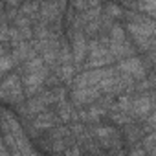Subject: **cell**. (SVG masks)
<instances>
[{
  "mask_svg": "<svg viewBox=\"0 0 156 156\" xmlns=\"http://www.w3.org/2000/svg\"><path fill=\"white\" fill-rule=\"evenodd\" d=\"M2 98L6 101H20L22 99V87H20V81H19V77L17 75H9L4 79L2 83Z\"/></svg>",
  "mask_w": 156,
  "mask_h": 156,
  "instance_id": "1",
  "label": "cell"
},
{
  "mask_svg": "<svg viewBox=\"0 0 156 156\" xmlns=\"http://www.w3.org/2000/svg\"><path fill=\"white\" fill-rule=\"evenodd\" d=\"M110 70H94V72H85L75 79V88H85V87H96L99 85L107 75H110Z\"/></svg>",
  "mask_w": 156,
  "mask_h": 156,
  "instance_id": "2",
  "label": "cell"
},
{
  "mask_svg": "<svg viewBox=\"0 0 156 156\" xmlns=\"http://www.w3.org/2000/svg\"><path fill=\"white\" fill-rule=\"evenodd\" d=\"M87 51H88V44H87L83 33H79V31L73 33V37H72V55H73V61L77 64H81L85 61Z\"/></svg>",
  "mask_w": 156,
  "mask_h": 156,
  "instance_id": "3",
  "label": "cell"
},
{
  "mask_svg": "<svg viewBox=\"0 0 156 156\" xmlns=\"http://www.w3.org/2000/svg\"><path fill=\"white\" fill-rule=\"evenodd\" d=\"M99 92L101 88L99 87H85V88H75L73 92V101L79 103V105H87V103H92L99 98Z\"/></svg>",
  "mask_w": 156,
  "mask_h": 156,
  "instance_id": "4",
  "label": "cell"
},
{
  "mask_svg": "<svg viewBox=\"0 0 156 156\" xmlns=\"http://www.w3.org/2000/svg\"><path fill=\"white\" fill-rule=\"evenodd\" d=\"M118 68H119L123 73L130 75V77H143V75H145V68H143L141 61H140V59H134V57H130V59H127V61H121V62L118 64Z\"/></svg>",
  "mask_w": 156,
  "mask_h": 156,
  "instance_id": "5",
  "label": "cell"
},
{
  "mask_svg": "<svg viewBox=\"0 0 156 156\" xmlns=\"http://www.w3.org/2000/svg\"><path fill=\"white\" fill-rule=\"evenodd\" d=\"M44 77H46V70H41V72H33V73H26L24 77V87H26V92L28 94H33L41 88V85L44 83Z\"/></svg>",
  "mask_w": 156,
  "mask_h": 156,
  "instance_id": "6",
  "label": "cell"
},
{
  "mask_svg": "<svg viewBox=\"0 0 156 156\" xmlns=\"http://www.w3.org/2000/svg\"><path fill=\"white\" fill-rule=\"evenodd\" d=\"M62 6H64V2H57V0L44 2V4H42V9H41L42 19H46V20H55V19H59Z\"/></svg>",
  "mask_w": 156,
  "mask_h": 156,
  "instance_id": "7",
  "label": "cell"
},
{
  "mask_svg": "<svg viewBox=\"0 0 156 156\" xmlns=\"http://www.w3.org/2000/svg\"><path fill=\"white\" fill-rule=\"evenodd\" d=\"M110 53L114 57H125L130 53V46L127 44V41H112L110 42Z\"/></svg>",
  "mask_w": 156,
  "mask_h": 156,
  "instance_id": "8",
  "label": "cell"
},
{
  "mask_svg": "<svg viewBox=\"0 0 156 156\" xmlns=\"http://www.w3.org/2000/svg\"><path fill=\"white\" fill-rule=\"evenodd\" d=\"M132 108H134V114H136V116H145V114L151 110V99H149L147 96L138 98V99L132 103ZM132 108H130V110H132Z\"/></svg>",
  "mask_w": 156,
  "mask_h": 156,
  "instance_id": "9",
  "label": "cell"
},
{
  "mask_svg": "<svg viewBox=\"0 0 156 156\" xmlns=\"http://www.w3.org/2000/svg\"><path fill=\"white\" fill-rule=\"evenodd\" d=\"M51 125H53V116H51L50 112L41 114V116L35 119V123H33V127H37V129H48V127H51Z\"/></svg>",
  "mask_w": 156,
  "mask_h": 156,
  "instance_id": "10",
  "label": "cell"
},
{
  "mask_svg": "<svg viewBox=\"0 0 156 156\" xmlns=\"http://www.w3.org/2000/svg\"><path fill=\"white\" fill-rule=\"evenodd\" d=\"M41 70H46L44 68V61L39 59V57H33L28 61L26 64V73H33V72H41Z\"/></svg>",
  "mask_w": 156,
  "mask_h": 156,
  "instance_id": "11",
  "label": "cell"
},
{
  "mask_svg": "<svg viewBox=\"0 0 156 156\" xmlns=\"http://www.w3.org/2000/svg\"><path fill=\"white\" fill-rule=\"evenodd\" d=\"M73 6H75V9L85 11V9H90V8H99V0H75Z\"/></svg>",
  "mask_w": 156,
  "mask_h": 156,
  "instance_id": "12",
  "label": "cell"
},
{
  "mask_svg": "<svg viewBox=\"0 0 156 156\" xmlns=\"http://www.w3.org/2000/svg\"><path fill=\"white\" fill-rule=\"evenodd\" d=\"M57 73L61 75L62 81H70V79H72V73H73V68H72L70 62H68V64H62V66L57 70Z\"/></svg>",
  "mask_w": 156,
  "mask_h": 156,
  "instance_id": "13",
  "label": "cell"
},
{
  "mask_svg": "<svg viewBox=\"0 0 156 156\" xmlns=\"http://www.w3.org/2000/svg\"><path fill=\"white\" fill-rule=\"evenodd\" d=\"M140 8H141V11H145V13L156 17V0H145V2H141Z\"/></svg>",
  "mask_w": 156,
  "mask_h": 156,
  "instance_id": "14",
  "label": "cell"
},
{
  "mask_svg": "<svg viewBox=\"0 0 156 156\" xmlns=\"http://www.w3.org/2000/svg\"><path fill=\"white\" fill-rule=\"evenodd\" d=\"M37 8H39V2H28V4H24L22 13H24V15H33V13L37 11Z\"/></svg>",
  "mask_w": 156,
  "mask_h": 156,
  "instance_id": "15",
  "label": "cell"
},
{
  "mask_svg": "<svg viewBox=\"0 0 156 156\" xmlns=\"http://www.w3.org/2000/svg\"><path fill=\"white\" fill-rule=\"evenodd\" d=\"M15 62H17V61H15L13 57L9 59L8 53H4V55H2V72H8V70L11 68V64H15Z\"/></svg>",
  "mask_w": 156,
  "mask_h": 156,
  "instance_id": "16",
  "label": "cell"
},
{
  "mask_svg": "<svg viewBox=\"0 0 156 156\" xmlns=\"http://www.w3.org/2000/svg\"><path fill=\"white\" fill-rule=\"evenodd\" d=\"M112 41H125V33L121 28H118V26L112 28Z\"/></svg>",
  "mask_w": 156,
  "mask_h": 156,
  "instance_id": "17",
  "label": "cell"
},
{
  "mask_svg": "<svg viewBox=\"0 0 156 156\" xmlns=\"http://www.w3.org/2000/svg\"><path fill=\"white\" fill-rule=\"evenodd\" d=\"M108 13H110V15H114V17H116V15H118V17L121 15L119 8H118V6H114V4H108Z\"/></svg>",
  "mask_w": 156,
  "mask_h": 156,
  "instance_id": "18",
  "label": "cell"
},
{
  "mask_svg": "<svg viewBox=\"0 0 156 156\" xmlns=\"http://www.w3.org/2000/svg\"><path fill=\"white\" fill-rule=\"evenodd\" d=\"M147 141H149V143H156V132H154V134H151V136L147 138Z\"/></svg>",
  "mask_w": 156,
  "mask_h": 156,
  "instance_id": "19",
  "label": "cell"
},
{
  "mask_svg": "<svg viewBox=\"0 0 156 156\" xmlns=\"http://www.w3.org/2000/svg\"><path fill=\"white\" fill-rule=\"evenodd\" d=\"M149 123H151V125H156V114H154V116H151V118H149Z\"/></svg>",
  "mask_w": 156,
  "mask_h": 156,
  "instance_id": "20",
  "label": "cell"
},
{
  "mask_svg": "<svg viewBox=\"0 0 156 156\" xmlns=\"http://www.w3.org/2000/svg\"><path fill=\"white\" fill-rule=\"evenodd\" d=\"M152 152H154V154H156V149H152Z\"/></svg>",
  "mask_w": 156,
  "mask_h": 156,
  "instance_id": "21",
  "label": "cell"
}]
</instances>
